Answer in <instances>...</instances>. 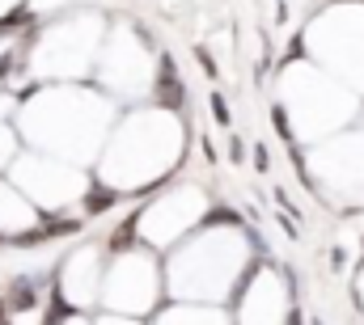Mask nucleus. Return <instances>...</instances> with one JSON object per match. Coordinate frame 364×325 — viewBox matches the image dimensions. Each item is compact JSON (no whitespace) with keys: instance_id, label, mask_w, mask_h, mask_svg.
Listing matches in <instances>:
<instances>
[{"instance_id":"3","label":"nucleus","mask_w":364,"mask_h":325,"mask_svg":"<svg viewBox=\"0 0 364 325\" xmlns=\"http://www.w3.org/2000/svg\"><path fill=\"white\" fill-rule=\"evenodd\" d=\"M114 203V190H90L85 194V211H106Z\"/></svg>"},{"instance_id":"4","label":"nucleus","mask_w":364,"mask_h":325,"mask_svg":"<svg viewBox=\"0 0 364 325\" xmlns=\"http://www.w3.org/2000/svg\"><path fill=\"white\" fill-rule=\"evenodd\" d=\"M212 110H216V119H220V123H229V110H225V101H220V97H212Z\"/></svg>"},{"instance_id":"1","label":"nucleus","mask_w":364,"mask_h":325,"mask_svg":"<svg viewBox=\"0 0 364 325\" xmlns=\"http://www.w3.org/2000/svg\"><path fill=\"white\" fill-rule=\"evenodd\" d=\"M182 97H186V93H182V81H178V72H174V60L166 55V60H161V72H157V101H161L166 110H178Z\"/></svg>"},{"instance_id":"2","label":"nucleus","mask_w":364,"mask_h":325,"mask_svg":"<svg viewBox=\"0 0 364 325\" xmlns=\"http://www.w3.org/2000/svg\"><path fill=\"white\" fill-rule=\"evenodd\" d=\"M4 304H9V313H30V309L38 304V287H34V279H13Z\"/></svg>"},{"instance_id":"5","label":"nucleus","mask_w":364,"mask_h":325,"mask_svg":"<svg viewBox=\"0 0 364 325\" xmlns=\"http://www.w3.org/2000/svg\"><path fill=\"white\" fill-rule=\"evenodd\" d=\"M9 317H13V313H9V304H4V296H0V325H9Z\"/></svg>"}]
</instances>
